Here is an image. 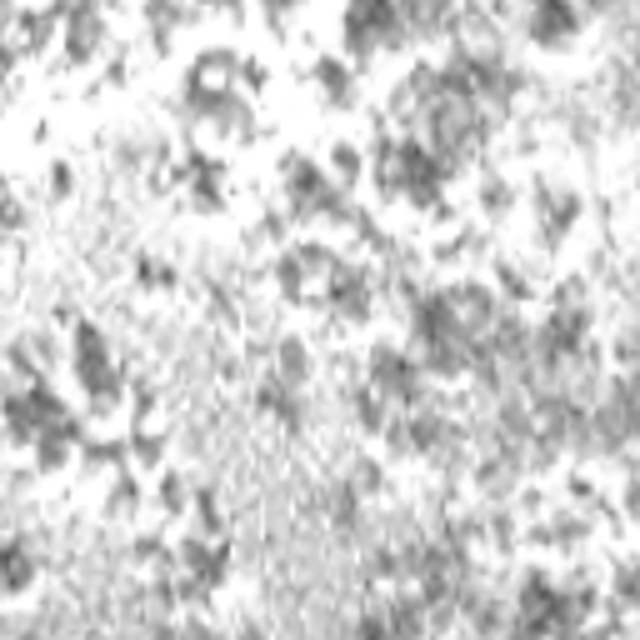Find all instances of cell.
<instances>
[{
	"instance_id": "cell-1",
	"label": "cell",
	"mask_w": 640,
	"mask_h": 640,
	"mask_svg": "<svg viewBox=\"0 0 640 640\" xmlns=\"http://www.w3.org/2000/svg\"><path fill=\"white\" fill-rule=\"evenodd\" d=\"M25 581H31V555L21 551V541H11V575H6V586L25 590Z\"/></svg>"
}]
</instances>
